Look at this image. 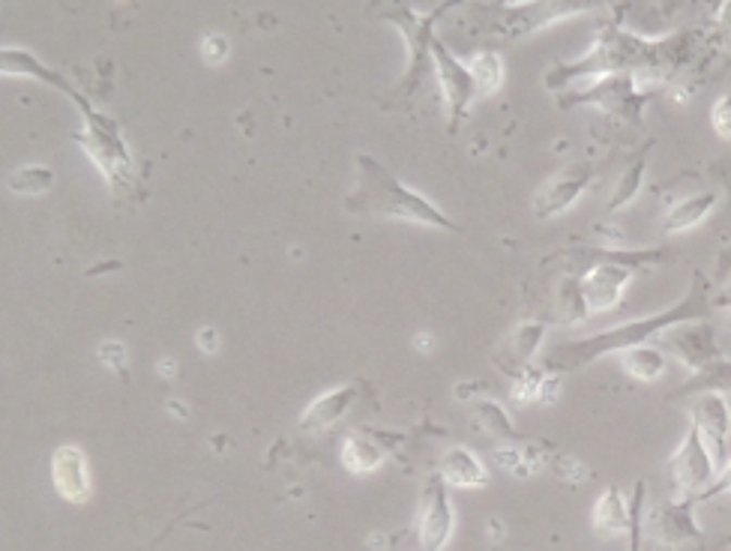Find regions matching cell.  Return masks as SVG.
Listing matches in <instances>:
<instances>
[{"mask_svg":"<svg viewBox=\"0 0 731 551\" xmlns=\"http://www.w3.org/2000/svg\"><path fill=\"white\" fill-rule=\"evenodd\" d=\"M714 291L717 288H710L702 273H693L686 295L674 306L654 312L647 318L627 321V324H618V327L597 333V336H587V339H573V342L555 345L546 354V368L548 372H573V368L591 366L599 356L623 354L630 348H639L647 339L662 336V333L674 330L681 324H693V321L707 318L714 312Z\"/></svg>","mask_w":731,"mask_h":551,"instance_id":"6da1fadb","label":"cell"},{"mask_svg":"<svg viewBox=\"0 0 731 551\" xmlns=\"http://www.w3.org/2000/svg\"><path fill=\"white\" fill-rule=\"evenodd\" d=\"M690 54V37L674 34L666 39H645L635 37L630 30L618 25H606L594 39V46L582 54L579 61L561 63L546 75V87L561 90L575 78L585 75H635V73H669L674 66H681Z\"/></svg>","mask_w":731,"mask_h":551,"instance_id":"7a4b0ae2","label":"cell"},{"mask_svg":"<svg viewBox=\"0 0 731 551\" xmlns=\"http://www.w3.org/2000/svg\"><path fill=\"white\" fill-rule=\"evenodd\" d=\"M345 210L351 216H369V220H402L417 225H432L441 231L462 234V228L426 196L405 186L396 174L375 160L372 153L357 156V186L345 198Z\"/></svg>","mask_w":731,"mask_h":551,"instance_id":"3957f363","label":"cell"},{"mask_svg":"<svg viewBox=\"0 0 731 551\" xmlns=\"http://www.w3.org/2000/svg\"><path fill=\"white\" fill-rule=\"evenodd\" d=\"M474 13V30L480 37L500 39V42H516V39L531 37L540 27L555 25L570 15L591 13L594 7L585 3H555V0H540V3H471L464 7Z\"/></svg>","mask_w":731,"mask_h":551,"instance_id":"277c9868","label":"cell"},{"mask_svg":"<svg viewBox=\"0 0 731 551\" xmlns=\"http://www.w3.org/2000/svg\"><path fill=\"white\" fill-rule=\"evenodd\" d=\"M82 114H85V126L78 133H73V141L97 165L99 174L106 177V184L114 192V198L133 192L135 165L129 145L123 141L121 123L111 121L109 114H102L97 109H87Z\"/></svg>","mask_w":731,"mask_h":551,"instance_id":"5b68a950","label":"cell"},{"mask_svg":"<svg viewBox=\"0 0 731 551\" xmlns=\"http://www.w3.org/2000/svg\"><path fill=\"white\" fill-rule=\"evenodd\" d=\"M450 10V3H441L432 13H420L414 7L405 3H384L379 7L381 18H387L399 27L408 42V73H405L402 85L396 90V97H411L417 87L423 85V78L432 70L435 73V58H432V46H435V22Z\"/></svg>","mask_w":731,"mask_h":551,"instance_id":"8992f818","label":"cell"},{"mask_svg":"<svg viewBox=\"0 0 731 551\" xmlns=\"http://www.w3.org/2000/svg\"><path fill=\"white\" fill-rule=\"evenodd\" d=\"M647 102H651V93H642L635 87V75H606V78H597L585 90H570V93H561V99H558L561 109L597 105L599 111H606L611 117L627 123L642 121V111H645Z\"/></svg>","mask_w":731,"mask_h":551,"instance_id":"52a82bcc","label":"cell"},{"mask_svg":"<svg viewBox=\"0 0 731 551\" xmlns=\"http://www.w3.org/2000/svg\"><path fill=\"white\" fill-rule=\"evenodd\" d=\"M432 58H435V78L441 85V97L447 102V117H450L453 129H459V123L468 114V105L474 102L476 85L474 75L468 70V63H462L441 37H435L432 46Z\"/></svg>","mask_w":731,"mask_h":551,"instance_id":"ba28073f","label":"cell"},{"mask_svg":"<svg viewBox=\"0 0 731 551\" xmlns=\"http://www.w3.org/2000/svg\"><path fill=\"white\" fill-rule=\"evenodd\" d=\"M710 450H707L702 431L695 429L690 423L686 429V438L678 447V453L671 455V477H674V486L681 491L683 498H698L702 491L717 479L714 474V459H710Z\"/></svg>","mask_w":731,"mask_h":551,"instance_id":"9c48e42d","label":"cell"},{"mask_svg":"<svg viewBox=\"0 0 731 551\" xmlns=\"http://www.w3.org/2000/svg\"><path fill=\"white\" fill-rule=\"evenodd\" d=\"M597 180V168L594 162H573L558 174H552L543 189L534 198V216L540 220H555L558 213L570 210L585 192L587 186Z\"/></svg>","mask_w":731,"mask_h":551,"instance_id":"30bf717a","label":"cell"},{"mask_svg":"<svg viewBox=\"0 0 731 551\" xmlns=\"http://www.w3.org/2000/svg\"><path fill=\"white\" fill-rule=\"evenodd\" d=\"M453 537V506L447 498V483L435 474L423 489V506L417 518V542L420 551H444Z\"/></svg>","mask_w":731,"mask_h":551,"instance_id":"8fae6325","label":"cell"},{"mask_svg":"<svg viewBox=\"0 0 731 551\" xmlns=\"http://www.w3.org/2000/svg\"><path fill=\"white\" fill-rule=\"evenodd\" d=\"M0 70H3V75H22V78H34V82H39V85H49L54 87V90H61L63 97H70L78 105V111H87L94 109L90 105V99H85V93L78 90V87L66 78L63 73H58V70H51V66H46V63L39 61L37 54H30L27 49H15V46H3L0 49Z\"/></svg>","mask_w":731,"mask_h":551,"instance_id":"7c38bea8","label":"cell"},{"mask_svg":"<svg viewBox=\"0 0 731 551\" xmlns=\"http://www.w3.org/2000/svg\"><path fill=\"white\" fill-rule=\"evenodd\" d=\"M51 486L66 503H85L90 498V471L85 453L73 443H61L49 459Z\"/></svg>","mask_w":731,"mask_h":551,"instance_id":"4fadbf2b","label":"cell"},{"mask_svg":"<svg viewBox=\"0 0 731 551\" xmlns=\"http://www.w3.org/2000/svg\"><path fill=\"white\" fill-rule=\"evenodd\" d=\"M662 342H666V348H669L671 354L681 360L683 366H690L693 372L705 368L707 363H714L717 356H722L714 327L698 324V321H693V324H681V327H674V330L662 333Z\"/></svg>","mask_w":731,"mask_h":551,"instance_id":"5bb4252c","label":"cell"},{"mask_svg":"<svg viewBox=\"0 0 731 551\" xmlns=\"http://www.w3.org/2000/svg\"><path fill=\"white\" fill-rule=\"evenodd\" d=\"M357 399H360V387L357 384H342L336 390L321 392L315 402L306 404V411L297 419V429L312 431V435L333 429L351 411L354 404H357Z\"/></svg>","mask_w":731,"mask_h":551,"instance_id":"9a60e30c","label":"cell"},{"mask_svg":"<svg viewBox=\"0 0 731 551\" xmlns=\"http://www.w3.org/2000/svg\"><path fill=\"white\" fill-rule=\"evenodd\" d=\"M693 426L702 431V438H707V443H710V450H714V455H717L719 462H726V441H729L731 431V411L722 392L695 396Z\"/></svg>","mask_w":731,"mask_h":551,"instance_id":"2e32d148","label":"cell"},{"mask_svg":"<svg viewBox=\"0 0 731 551\" xmlns=\"http://www.w3.org/2000/svg\"><path fill=\"white\" fill-rule=\"evenodd\" d=\"M651 525L657 527L662 546H681L690 539H702V527L695 522V501L683 498V501H666L659 506Z\"/></svg>","mask_w":731,"mask_h":551,"instance_id":"e0dca14e","label":"cell"},{"mask_svg":"<svg viewBox=\"0 0 731 551\" xmlns=\"http://www.w3.org/2000/svg\"><path fill=\"white\" fill-rule=\"evenodd\" d=\"M543 333H546V321H522L516 330L507 336V345H504V351L495 360L507 375H522L524 368L531 366V360H534L536 348L543 342Z\"/></svg>","mask_w":731,"mask_h":551,"instance_id":"ac0fdd59","label":"cell"},{"mask_svg":"<svg viewBox=\"0 0 731 551\" xmlns=\"http://www.w3.org/2000/svg\"><path fill=\"white\" fill-rule=\"evenodd\" d=\"M438 477L447 486H459V489H476V486H486L488 483L483 462L471 450H464V447H453V450L441 455Z\"/></svg>","mask_w":731,"mask_h":551,"instance_id":"d6986e66","label":"cell"},{"mask_svg":"<svg viewBox=\"0 0 731 551\" xmlns=\"http://www.w3.org/2000/svg\"><path fill=\"white\" fill-rule=\"evenodd\" d=\"M384 441H387V435L384 438H375L369 431L348 435L342 443V465L348 467V474H372L387 459Z\"/></svg>","mask_w":731,"mask_h":551,"instance_id":"ffe728a7","label":"cell"},{"mask_svg":"<svg viewBox=\"0 0 731 551\" xmlns=\"http://www.w3.org/2000/svg\"><path fill=\"white\" fill-rule=\"evenodd\" d=\"M717 204V192H698V196H690L678 201L674 208L666 213L662 220V234H678L686 231V228H695L698 222H705V216Z\"/></svg>","mask_w":731,"mask_h":551,"instance_id":"44dd1931","label":"cell"},{"mask_svg":"<svg viewBox=\"0 0 731 551\" xmlns=\"http://www.w3.org/2000/svg\"><path fill=\"white\" fill-rule=\"evenodd\" d=\"M705 392H731V360L717 356L714 363L693 372V378L683 384L674 396H705Z\"/></svg>","mask_w":731,"mask_h":551,"instance_id":"7402d4cb","label":"cell"},{"mask_svg":"<svg viewBox=\"0 0 731 551\" xmlns=\"http://www.w3.org/2000/svg\"><path fill=\"white\" fill-rule=\"evenodd\" d=\"M594 527L603 537H621L623 530H630V503H623L621 491H603L597 510H594Z\"/></svg>","mask_w":731,"mask_h":551,"instance_id":"603a6c76","label":"cell"},{"mask_svg":"<svg viewBox=\"0 0 731 551\" xmlns=\"http://www.w3.org/2000/svg\"><path fill=\"white\" fill-rule=\"evenodd\" d=\"M647 153H651V141H647L645 148L635 153L630 165L623 168V174L618 177V186H615V192H611L609 204L606 210H621L627 208L635 196H639V189L645 184V168H647Z\"/></svg>","mask_w":731,"mask_h":551,"instance_id":"cb8c5ba5","label":"cell"},{"mask_svg":"<svg viewBox=\"0 0 731 551\" xmlns=\"http://www.w3.org/2000/svg\"><path fill=\"white\" fill-rule=\"evenodd\" d=\"M468 70L474 75V85H476V97H488V93H495L504 82V61H500L498 51L483 49L476 51L471 63H468Z\"/></svg>","mask_w":731,"mask_h":551,"instance_id":"d4e9b609","label":"cell"},{"mask_svg":"<svg viewBox=\"0 0 731 551\" xmlns=\"http://www.w3.org/2000/svg\"><path fill=\"white\" fill-rule=\"evenodd\" d=\"M621 363L635 380H657L659 375L666 372V356H662V351L647 348V345H639V348L623 351Z\"/></svg>","mask_w":731,"mask_h":551,"instance_id":"484cf974","label":"cell"},{"mask_svg":"<svg viewBox=\"0 0 731 551\" xmlns=\"http://www.w3.org/2000/svg\"><path fill=\"white\" fill-rule=\"evenodd\" d=\"M51 184H54V172L42 168V165H25L7 177V186L18 196H42V192H49Z\"/></svg>","mask_w":731,"mask_h":551,"instance_id":"4316f807","label":"cell"},{"mask_svg":"<svg viewBox=\"0 0 731 551\" xmlns=\"http://www.w3.org/2000/svg\"><path fill=\"white\" fill-rule=\"evenodd\" d=\"M474 426L483 435H500V438H516V429H512L507 411L495 402H476L474 404Z\"/></svg>","mask_w":731,"mask_h":551,"instance_id":"83f0119b","label":"cell"},{"mask_svg":"<svg viewBox=\"0 0 731 551\" xmlns=\"http://www.w3.org/2000/svg\"><path fill=\"white\" fill-rule=\"evenodd\" d=\"M645 483H635L630 501V551H642V530H645Z\"/></svg>","mask_w":731,"mask_h":551,"instance_id":"f1b7e54d","label":"cell"},{"mask_svg":"<svg viewBox=\"0 0 731 551\" xmlns=\"http://www.w3.org/2000/svg\"><path fill=\"white\" fill-rule=\"evenodd\" d=\"M710 123L717 129L719 138L731 141V97H719L710 109Z\"/></svg>","mask_w":731,"mask_h":551,"instance_id":"f546056e","label":"cell"},{"mask_svg":"<svg viewBox=\"0 0 731 551\" xmlns=\"http://www.w3.org/2000/svg\"><path fill=\"white\" fill-rule=\"evenodd\" d=\"M97 354L106 366H111L114 372H121V378H126V351H123L121 342H102Z\"/></svg>","mask_w":731,"mask_h":551,"instance_id":"4dcf8cb0","label":"cell"},{"mask_svg":"<svg viewBox=\"0 0 731 551\" xmlns=\"http://www.w3.org/2000/svg\"><path fill=\"white\" fill-rule=\"evenodd\" d=\"M201 54H205V61L208 63L225 61V54H228V39L220 37V34H210V37L201 39Z\"/></svg>","mask_w":731,"mask_h":551,"instance_id":"1f68e13d","label":"cell"},{"mask_svg":"<svg viewBox=\"0 0 731 551\" xmlns=\"http://www.w3.org/2000/svg\"><path fill=\"white\" fill-rule=\"evenodd\" d=\"M731 491V462L726 467H722V474H719L710 486H707L698 498H693L695 503H705V501H714V498H719V494H729Z\"/></svg>","mask_w":731,"mask_h":551,"instance_id":"d6a6232c","label":"cell"},{"mask_svg":"<svg viewBox=\"0 0 731 551\" xmlns=\"http://www.w3.org/2000/svg\"><path fill=\"white\" fill-rule=\"evenodd\" d=\"M198 348H201L205 354H213V351L220 348L216 330H201V333H198Z\"/></svg>","mask_w":731,"mask_h":551,"instance_id":"836d02e7","label":"cell"},{"mask_svg":"<svg viewBox=\"0 0 731 551\" xmlns=\"http://www.w3.org/2000/svg\"><path fill=\"white\" fill-rule=\"evenodd\" d=\"M714 309H731V285L714 291Z\"/></svg>","mask_w":731,"mask_h":551,"instance_id":"e575fe53","label":"cell"},{"mask_svg":"<svg viewBox=\"0 0 731 551\" xmlns=\"http://www.w3.org/2000/svg\"><path fill=\"white\" fill-rule=\"evenodd\" d=\"M722 180H726V186L731 189V174H722Z\"/></svg>","mask_w":731,"mask_h":551,"instance_id":"d590c367","label":"cell"},{"mask_svg":"<svg viewBox=\"0 0 731 551\" xmlns=\"http://www.w3.org/2000/svg\"><path fill=\"white\" fill-rule=\"evenodd\" d=\"M654 551H674V549H671V546H657Z\"/></svg>","mask_w":731,"mask_h":551,"instance_id":"8d00e7d4","label":"cell"},{"mask_svg":"<svg viewBox=\"0 0 731 551\" xmlns=\"http://www.w3.org/2000/svg\"><path fill=\"white\" fill-rule=\"evenodd\" d=\"M722 13H726V15H729V18H731V7H726V10H722Z\"/></svg>","mask_w":731,"mask_h":551,"instance_id":"74e56055","label":"cell"}]
</instances>
